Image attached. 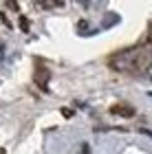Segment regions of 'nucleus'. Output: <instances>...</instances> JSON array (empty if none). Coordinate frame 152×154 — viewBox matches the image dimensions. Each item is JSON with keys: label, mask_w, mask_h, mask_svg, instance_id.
I'll return each mask as SVG.
<instances>
[{"label": "nucleus", "mask_w": 152, "mask_h": 154, "mask_svg": "<svg viewBox=\"0 0 152 154\" xmlns=\"http://www.w3.org/2000/svg\"><path fill=\"white\" fill-rule=\"evenodd\" d=\"M20 26H22L24 33H29V20H26L24 16H20Z\"/></svg>", "instance_id": "nucleus-4"}, {"label": "nucleus", "mask_w": 152, "mask_h": 154, "mask_svg": "<svg viewBox=\"0 0 152 154\" xmlns=\"http://www.w3.org/2000/svg\"><path fill=\"white\" fill-rule=\"evenodd\" d=\"M0 154H5V148H0Z\"/></svg>", "instance_id": "nucleus-8"}, {"label": "nucleus", "mask_w": 152, "mask_h": 154, "mask_svg": "<svg viewBox=\"0 0 152 154\" xmlns=\"http://www.w3.org/2000/svg\"><path fill=\"white\" fill-rule=\"evenodd\" d=\"M86 26H88V22H86V20H82V22L77 24V31L82 33V35H86V33H84V31H86Z\"/></svg>", "instance_id": "nucleus-5"}, {"label": "nucleus", "mask_w": 152, "mask_h": 154, "mask_svg": "<svg viewBox=\"0 0 152 154\" xmlns=\"http://www.w3.org/2000/svg\"><path fill=\"white\" fill-rule=\"evenodd\" d=\"M33 77H36V86L42 90V93H49V79H51V71L44 64H36V71H33Z\"/></svg>", "instance_id": "nucleus-2"}, {"label": "nucleus", "mask_w": 152, "mask_h": 154, "mask_svg": "<svg viewBox=\"0 0 152 154\" xmlns=\"http://www.w3.org/2000/svg\"><path fill=\"white\" fill-rule=\"evenodd\" d=\"M108 66L117 73H126V75L148 73L152 68V44L146 40L135 46L121 48V51H117L108 57Z\"/></svg>", "instance_id": "nucleus-1"}, {"label": "nucleus", "mask_w": 152, "mask_h": 154, "mask_svg": "<svg viewBox=\"0 0 152 154\" xmlns=\"http://www.w3.org/2000/svg\"><path fill=\"white\" fill-rule=\"evenodd\" d=\"M71 115H73V110H68V108H62V117H66V119H68Z\"/></svg>", "instance_id": "nucleus-6"}, {"label": "nucleus", "mask_w": 152, "mask_h": 154, "mask_svg": "<svg viewBox=\"0 0 152 154\" xmlns=\"http://www.w3.org/2000/svg\"><path fill=\"white\" fill-rule=\"evenodd\" d=\"M110 115H117V117H135V108L128 106V103H115V106H110Z\"/></svg>", "instance_id": "nucleus-3"}, {"label": "nucleus", "mask_w": 152, "mask_h": 154, "mask_svg": "<svg viewBox=\"0 0 152 154\" xmlns=\"http://www.w3.org/2000/svg\"><path fill=\"white\" fill-rule=\"evenodd\" d=\"M148 42H150V44H152V22L148 24V38H146Z\"/></svg>", "instance_id": "nucleus-7"}]
</instances>
